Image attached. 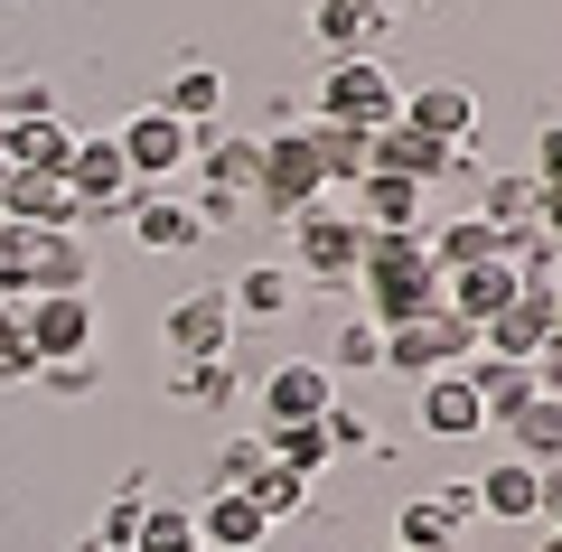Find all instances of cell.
Wrapping results in <instances>:
<instances>
[{
  "label": "cell",
  "mask_w": 562,
  "mask_h": 552,
  "mask_svg": "<svg viewBox=\"0 0 562 552\" xmlns=\"http://www.w3.org/2000/svg\"><path fill=\"white\" fill-rule=\"evenodd\" d=\"M543 515H553V533H562V469H543Z\"/></svg>",
  "instance_id": "43"
},
{
  "label": "cell",
  "mask_w": 562,
  "mask_h": 552,
  "mask_svg": "<svg viewBox=\"0 0 562 552\" xmlns=\"http://www.w3.org/2000/svg\"><path fill=\"white\" fill-rule=\"evenodd\" d=\"M525 178H535V188H553V178H562V122H543V132H535V169H525Z\"/></svg>",
  "instance_id": "41"
},
{
  "label": "cell",
  "mask_w": 562,
  "mask_h": 552,
  "mask_svg": "<svg viewBox=\"0 0 562 552\" xmlns=\"http://www.w3.org/2000/svg\"><path fill=\"white\" fill-rule=\"evenodd\" d=\"M188 515H198V552H262V533H272L254 496H225V487L206 506H188Z\"/></svg>",
  "instance_id": "20"
},
{
  "label": "cell",
  "mask_w": 562,
  "mask_h": 552,
  "mask_svg": "<svg viewBox=\"0 0 562 552\" xmlns=\"http://www.w3.org/2000/svg\"><path fill=\"white\" fill-rule=\"evenodd\" d=\"M366 169L431 188V178H487V159H479V140H460V150H450V140L413 132V122H384V132H366Z\"/></svg>",
  "instance_id": "2"
},
{
  "label": "cell",
  "mask_w": 562,
  "mask_h": 552,
  "mask_svg": "<svg viewBox=\"0 0 562 552\" xmlns=\"http://www.w3.org/2000/svg\"><path fill=\"white\" fill-rule=\"evenodd\" d=\"M262 459H281L291 477H319L328 469V440H319V421H272V431H262Z\"/></svg>",
  "instance_id": "34"
},
{
  "label": "cell",
  "mask_w": 562,
  "mask_h": 552,
  "mask_svg": "<svg viewBox=\"0 0 562 552\" xmlns=\"http://www.w3.org/2000/svg\"><path fill=\"white\" fill-rule=\"evenodd\" d=\"M394 122H413V132H431V140H450V150H460V140H479V94H469V85H413V94H403V113Z\"/></svg>",
  "instance_id": "16"
},
{
  "label": "cell",
  "mask_w": 562,
  "mask_h": 552,
  "mask_svg": "<svg viewBox=\"0 0 562 552\" xmlns=\"http://www.w3.org/2000/svg\"><path fill=\"white\" fill-rule=\"evenodd\" d=\"M76 552H132V543H94V533H85V543H76Z\"/></svg>",
  "instance_id": "44"
},
{
  "label": "cell",
  "mask_w": 562,
  "mask_h": 552,
  "mask_svg": "<svg viewBox=\"0 0 562 552\" xmlns=\"http://www.w3.org/2000/svg\"><path fill=\"white\" fill-rule=\"evenodd\" d=\"M394 552H403V543H394Z\"/></svg>",
  "instance_id": "48"
},
{
  "label": "cell",
  "mask_w": 562,
  "mask_h": 552,
  "mask_svg": "<svg viewBox=\"0 0 562 552\" xmlns=\"http://www.w3.org/2000/svg\"><path fill=\"white\" fill-rule=\"evenodd\" d=\"M244 496L262 506V525H291V515H310V477H291L281 459H262V469H254V487H244Z\"/></svg>",
  "instance_id": "35"
},
{
  "label": "cell",
  "mask_w": 562,
  "mask_h": 552,
  "mask_svg": "<svg viewBox=\"0 0 562 552\" xmlns=\"http://www.w3.org/2000/svg\"><path fill=\"white\" fill-rule=\"evenodd\" d=\"M506 440H516L506 459H535V469H562V394H535L516 421H506Z\"/></svg>",
  "instance_id": "29"
},
{
  "label": "cell",
  "mask_w": 562,
  "mask_h": 552,
  "mask_svg": "<svg viewBox=\"0 0 562 552\" xmlns=\"http://www.w3.org/2000/svg\"><path fill=\"white\" fill-rule=\"evenodd\" d=\"M460 375H469V394H479V413H487V421H516L525 403H535V375H525L516 356H469Z\"/></svg>",
  "instance_id": "24"
},
{
  "label": "cell",
  "mask_w": 562,
  "mask_h": 552,
  "mask_svg": "<svg viewBox=\"0 0 562 552\" xmlns=\"http://www.w3.org/2000/svg\"><path fill=\"white\" fill-rule=\"evenodd\" d=\"M179 403H198V413H225V403L244 394V375H235V356H198V365H179V384H169Z\"/></svg>",
  "instance_id": "32"
},
{
  "label": "cell",
  "mask_w": 562,
  "mask_h": 552,
  "mask_svg": "<svg viewBox=\"0 0 562 552\" xmlns=\"http://www.w3.org/2000/svg\"><path fill=\"white\" fill-rule=\"evenodd\" d=\"M469 356H479V328H469V318H450V309H422V318H394V328H384V365H394V375H450V365H469Z\"/></svg>",
  "instance_id": "3"
},
{
  "label": "cell",
  "mask_w": 562,
  "mask_h": 552,
  "mask_svg": "<svg viewBox=\"0 0 562 552\" xmlns=\"http://www.w3.org/2000/svg\"><path fill=\"white\" fill-rule=\"evenodd\" d=\"M57 291H94L85 225H38V244H29V300H57Z\"/></svg>",
  "instance_id": "12"
},
{
  "label": "cell",
  "mask_w": 562,
  "mask_h": 552,
  "mask_svg": "<svg viewBox=\"0 0 562 552\" xmlns=\"http://www.w3.org/2000/svg\"><path fill=\"white\" fill-rule=\"evenodd\" d=\"M254 198L272 206V216H301V206H319V198H328V178H319V159H310L301 122L262 140V178H254Z\"/></svg>",
  "instance_id": "6"
},
{
  "label": "cell",
  "mask_w": 562,
  "mask_h": 552,
  "mask_svg": "<svg viewBox=\"0 0 562 552\" xmlns=\"http://www.w3.org/2000/svg\"><path fill=\"white\" fill-rule=\"evenodd\" d=\"M506 300H516V262H469V272H441V309L469 318V328H487Z\"/></svg>",
  "instance_id": "19"
},
{
  "label": "cell",
  "mask_w": 562,
  "mask_h": 552,
  "mask_svg": "<svg viewBox=\"0 0 562 552\" xmlns=\"http://www.w3.org/2000/svg\"><path fill=\"white\" fill-rule=\"evenodd\" d=\"M0 216H10V225H85L66 169H10V178H0Z\"/></svg>",
  "instance_id": "15"
},
{
  "label": "cell",
  "mask_w": 562,
  "mask_h": 552,
  "mask_svg": "<svg viewBox=\"0 0 562 552\" xmlns=\"http://www.w3.org/2000/svg\"><path fill=\"white\" fill-rule=\"evenodd\" d=\"M188 159H198L206 188H225V198H254V178H262V140L254 132H225V122H206V132L188 140Z\"/></svg>",
  "instance_id": "17"
},
{
  "label": "cell",
  "mask_w": 562,
  "mask_h": 552,
  "mask_svg": "<svg viewBox=\"0 0 562 552\" xmlns=\"http://www.w3.org/2000/svg\"><path fill=\"white\" fill-rule=\"evenodd\" d=\"M310 29H319V47H338V57H384L394 10H384V0H310Z\"/></svg>",
  "instance_id": "14"
},
{
  "label": "cell",
  "mask_w": 562,
  "mask_h": 552,
  "mask_svg": "<svg viewBox=\"0 0 562 552\" xmlns=\"http://www.w3.org/2000/svg\"><path fill=\"white\" fill-rule=\"evenodd\" d=\"M113 140H122V169H132V188H150V178L188 169V140H198V132H188V122H169L160 103H150V113H132Z\"/></svg>",
  "instance_id": "10"
},
{
  "label": "cell",
  "mask_w": 562,
  "mask_h": 552,
  "mask_svg": "<svg viewBox=\"0 0 562 552\" xmlns=\"http://www.w3.org/2000/svg\"><path fill=\"white\" fill-rule=\"evenodd\" d=\"M553 337H562V291H553Z\"/></svg>",
  "instance_id": "47"
},
{
  "label": "cell",
  "mask_w": 562,
  "mask_h": 552,
  "mask_svg": "<svg viewBox=\"0 0 562 552\" xmlns=\"http://www.w3.org/2000/svg\"><path fill=\"white\" fill-rule=\"evenodd\" d=\"M460 533H469V525L441 506V496H413V506L394 515V543H403V552H460Z\"/></svg>",
  "instance_id": "30"
},
{
  "label": "cell",
  "mask_w": 562,
  "mask_h": 552,
  "mask_svg": "<svg viewBox=\"0 0 562 552\" xmlns=\"http://www.w3.org/2000/svg\"><path fill=\"white\" fill-rule=\"evenodd\" d=\"M66 188H76V216H113V206H132L122 140L113 132H76V150H66Z\"/></svg>",
  "instance_id": "7"
},
{
  "label": "cell",
  "mask_w": 562,
  "mask_h": 552,
  "mask_svg": "<svg viewBox=\"0 0 562 552\" xmlns=\"http://www.w3.org/2000/svg\"><path fill=\"white\" fill-rule=\"evenodd\" d=\"M535 198H543V188H535L525 169H487L479 216H487V225H506V235H525V225H535Z\"/></svg>",
  "instance_id": "31"
},
{
  "label": "cell",
  "mask_w": 562,
  "mask_h": 552,
  "mask_svg": "<svg viewBox=\"0 0 562 552\" xmlns=\"http://www.w3.org/2000/svg\"><path fill=\"white\" fill-rule=\"evenodd\" d=\"M328 403H338V375H328L319 356H291V365L262 375V431H272V421H319Z\"/></svg>",
  "instance_id": "11"
},
{
  "label": "cell",
  "mask_w": 562,
  "mask_h": 552,
  "mask_svg": "<svg viewBox=\"0 0 562 552\" xmlns=\"http://www.w3.org/2000/svg\"><path fill=\"white\" fill-rule=\"evenodd\" d=\"M357 281H366V318H375V328L441 309V262H431V235H375V225H366Z\"/></svg>",
  "instance_id": "1"
},
{
  "label": "cell",
  "mask_w": 562,
  "mask_h": 552,
  "mask_svg": "<svg viewBox=\"0 0 562 552\" xmlns=\"http://www.w3.org/2000/svg\"><path fill=\"white\" fill-rule=\"evenodd\" d=\"M160 113H169V122H188V132H206V122H225V66L188 57L179 76L160 85Z\"/></svg>",
  "instance_id": "21"
},
{
  "label": "cell",
  "mask_w": 562,
  "mask_h": 552,
  "mask_svg": "<svg viewBox=\"0 0 562 552\" xmlns=\"http://www.w3.org/2000/svg\"><path fill=\"white\" fill-rule=\"evenodd\" d=\"M422 431H431V440H469V431H487V413H479V394H469L460 365H450V375H422Z\"/></svg>",
  "instance_id": "22"
},
{
  "label": "cell",
  "mask_w": 562,
  "mask_h": 552,
  "mask_svg": "<svg viewBox=\"0 0 562 552\" xmlns=\"http://www.w3.org/2000/svg\"><path fill=\"white\" fill-rule=\"evenodd\" d=\"M160 337L179 347V365H198V356H235V300H225V281H206V291L169 300Z\"/></svg>",
  "instance_id": "8"
},
{
  "label": "cell",
  "mask_w": 562,
  "mask_h": 552,
  "mask_svg": "<svg viewBox=\"0 0 562 552\" xmlns=\"http://www.w3.org/2000/svg\"><path fill=\"white\" fill-rule=\"evenodd\" d=\"M506 225H487V216H450L441 235H431V262H441V272H469V262H506Z\"/></svg>",
  "instance_id": "28"
},
{
  "label": "cell",
  "mask_w": 562,
  "mask_h": 552,
  "mask_svg": "<svg viewBox=\"0 0 562 552\" xmlns=\"http://www.w3.org/2000/svg\"><path fill=\"white\" fill-rule=\"evenodd\" d=\"M38 356H29V328H20V300H0V384H29Z\"/></svg>",
  "instance_id": "39"
},
{
  "label": "cell",
  "mask_w": 562,
  "mask_h": 552,
  "mask_svg": "<svg viewBox=\"0 0 562 552\" xmlns=\"http://www.w3.org/2000/svg\"><path fill=\"white\" fill-rule=\"evenodd\" d=\"M543 337H553V291L516 281V300H506V309L479 328V356H516V365H525V356H535Z\"/></svg>",
  "instance_id": "13"
},
{
  "label": "cell",
  "mask_w": 562,
  "mask_h": 552,
  "mask_svg": "<svg viewBox=\"0 0 562 552\" xmlns=\"http://www.w3.org/2000/svg\"><path fill=\"white\" fill-rule=\"evenodd\" d=\"M132 235H140V254H188V244H206L198 216L179 198H150V188H132Z\"/></svg>",
  "instance_id": "26"
},
{
  "label": "cell",
  "mask_w": 562,
  "mask_h": 552,
  "mask_svg": "<svg viewBox=\"0 0 562 552\" xmlns=\"http://www.w3.org/2000/svg\"><path fill=\"white\" fill-rule=\"evenodd\" d=\"M20 328H29V356H38V365H57V356H94V300H85V291L20 300Z\"/></svg>",
  "instance_id": "9"
},
{
  "label": "cell",
  "mask_w": 562,
  "mask_h": 552,
  "mask_svg": "<svg viewBox=\"0 0 562 552\" xmlns=\"http://www.w3.org/2000/svg\"><path fill=\"white\" fill-rule=\"evenodd\" d=\"M66 150H76V122L66 113H29V122L0 132V159L10 169H66Z\"/></svg>",
  "instance_id": "25"
},
{
  "label": "cell",
  "mask_w": 562,
  "mask_h": 552,
  "mask_svg": "<svg viewBox=\"0 0 562 552\" xmlns=\"http://www.w3.org/2000/svg\"><path fill=\"white\" fill-rule=\"evenodd\" d=\"M403 113V85L384 57H338L319 76V122H357V132H384Z\"/></svg>",
  "instance_id": "4"
},
{
  "label": "cell",
  "mask_w": 562,
  "mask_h": 552,
  "mask_svg": "<svg viewBox=\"0 0 562 552\" xmlns=\"http://www.w3.org/2000/svg\"><path fill=\"white\" fill-rule=\"evenodd\" d=\"M29 113H57V85L47 76H10L0 85V122H29Z\"/></svg>",
  "instance_id": "40"
},
{
  "label": "cell",
  "mask_w": 562,
  "mask_h": 552,
  "mask_svg": "<svg viewBox=\"0 0 562 552\" xmlns=\"http://www.w3.org/2000/svg\"><path fill=\"white\" fill-rule=\"evenodd\" d=\"M301 262H291V272L301 281H319V291H338V281H357V262H366V225L357 216H338V206H301Z\"/></svg>",
  "instance_id": "5"
},
{
  "label": "cell",
  "mask_w": 562,
  "mask_h": 552,
  "mask_svg": "<svg viewBox=\"0 0 562 552\" xmlns=\"http://www.w3.org/2000/svg\"><path fill=\"white\" fill-rule=\"evenodd\" d=\"M235 318H291L301 309V272L291 262H254V272H235Z\"/></svg>",
  "instance_id": "27"
},
{
  "label": "cell",
  "mask_w": 562,
  "mask_h": 552,
  "mask_svg": "<svg viewBox=\"0 0 562 552\" xmlns=\"http://www.w3.org/2000/svg\"><path fill=\"white\" fill-rule=\"evenodd\" d=\"M132 552H198V515L169 506V496H150L140 525H132Z\"/></svg>",
  "instance_id": "33"
},
{
  "label": "cell",
  "mask_w": 562,
  "mask_h": 552,
  "mask_svg": "<svg viewBox=\"0 0 562 552\" xmlns=\"http://www.w3.org/2000/svg\"><path fill=\"white\" fill-rule=\"evenodd\" d=\"M535 552H562V533H543V543H535Z\"/></svg>",
  "instance_id": "46"
},
{
  "label": "cell",
  "mask_w": 562,
  "mask_h": 552,
  "mask_svg": "<svg viewBox=\"0 0 562 552\" xmlns=\"http://www.w3.org/2000/svg\"><path fill=\"white\" fill-rule=\"evenodd\" d=\"M535 225H543V235L562 244V178H553V188H543V198H535Z\"/></svg>",
  "instance_id": "42"
},
{
  "label": "cell",
  "mask_w": 562,
  "mask_h": 552,
  "mask_svg": "<svg viewBox=\"0 0 562 552\" xmlns=\"http://www.w3.org/2000/svg\"><path fill=\"white\" fill-rule=\"evenodd\" d=\"M357 225H375V235H422V188H413V178L366 169L357 178Z\"/></svg>",
  "instance_id": "23"
},
{
  "label": "cell",
  "mask_w": 562,
  "mask_h": 552,
  "mask_svg": "<svg viewBox=\"0 0 562 552\" xmlns=\"http://www.w3.org/2000/svg\"><path fill=\"white\" fill-rule=\"evenodd\" d=\"M29 384H47V394H57V403H85V394H94V384H103V356H57V365H38V375H29Z\"/></svg>",
  "instance_id": "38"
},
{
  "label": "cell",
  "mask_w": 562,
  "mask_h": 552,
  "mask_svg": "<svg viewBox=\"0 0 562 552\" xmlns=\"http://www.w3.org/2000/svg\"><path fill=\"white\" fill-rule=\"evenodd\" d=\"M469 487H479V515H497V525H535L543 515V469L535 459H487Z\"/></svg>",
  "instance_id": "18"
},
{
  "label": "cell",
  "mask_w": 562,
  "mask_h": 552,
  "mask_svg": "<svg viewBox=\"0 0 562 552\" xmlns=\"http://www.w3.org/2000/svg\"><path fill=\"white\" fill-rule=\"evenodd\" d=\"M384 10H431V0H384Z\"/></svg>",
  "instance_id": "45"
},
{
  "label": "cell",
  "mask_w": 562,
  "mask_h": 552,
  "mask_svg": "<svg viewBox=\"0 0 562 552\" xmlns=\"http://www.w3.org/2000/svg\"><path fill=\"white\" fill-rule=\"evenodd\" d=\"M357 365H384V328L375 318H338V337H328V375H357Z\"/></svg>",
  "instance_id": "36"
},
{
  "label": "cell",
  "mask_w": 562,
  "mask_h": 552,
  "mask_svg": "<svg viewBox=\"0 0 562 552\" xmlns=\"http://www.w3.org/2000/svg\"><path fill=\"white\" fill-rule=\"evenodd\" d=\"M254 469H262V431H235V440H216V459H206V477H216L225 496H244V487H254Z\"/></svg>",
  "instance_id": "37"
}]
</instances>
